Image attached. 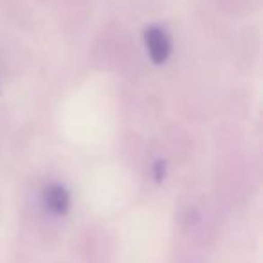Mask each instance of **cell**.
Returning <instances> with one entry per match:
<instances>
[{
  "instance_id": "obj_1",
  "label": "cell",
  "mask_w": 263,
  "mask_h": 263,
  "mask_svg": "<svg viewBox=\"0 0 263 263\" xmlns=\"http://www.w3.org/2000/svg\"><path fill=\"white\" fill-rule=\"evenodd\" d=\"M144 44H146L148 54L150 60L155 65H162L168 62L170 54H172V42L170 36L162 27L150 26L144 31Z\"/></svg>"
},
{
  "instance_id": "obj_3",
  "label": "cell",
  "mask_w": 263,
  "mask_h": 263,
  "mask_svg": "<svg viewBox=\"0 0 263 263\" xmlns=\"http://www.w3.org/2000/svg\"><path fill=\"white\" fill-rule=\"evenodd\" d=\"M164 168H166V162H162V161H159L157 164H155V170H157L155 179L157 180H162V177H164Z\"/></svg>"
},
{
  "instance_id": "obj_2",
  "label": "cell",
  "mask_w": 263,
  "mask_h": 263,
  "mask_svg": "<svg viewBox=\"0 0 263 263\" xmlns=\"http://www.w3.org/2000/svg\"><path fill=\"white\" fill-rule=\"evenodd\" d=\"M44 204L54 215H67L70 209V193L62 184H49L44 191Z\"/></svg>"
}]
</instances>
